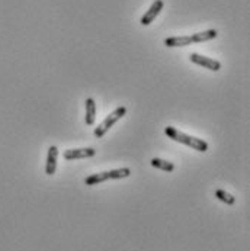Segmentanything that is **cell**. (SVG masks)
I'll list each match as a JSON object with an SVG mask.
<instances>
[{
  "mask_svg": "<svg viewBox=\"0 0 250 251\" xmlns=\"http://www.w3.org/2000/svg\"><path fill=\"white\" fill-rule=\"evenodd\" d=\"M165 134H166L170 139H173V141H176V142H181V144H184V145H188V147H190V148H193V150H196V151H199V153H205V151L208 150V144H207L204 139L196 138V136H190V135H188V134H184V132L178 131V129L173 128V126H166V128H165Z\"/></svg>",
  "mask_w": 250,
  "mask_h": 251,
  "instance_id": "6da1fadb",
  "label": "cell"
},
{
  "mask_svg": "<svg viewBox=\"0 0 250 251\" xmlns=\"http://www.w3.org/2000/svg\"><path fill=\"white\" fill-rule=\"evenodd\" d=\"M125 114H126V108H124V106L117 108L112 114H109V116L105 118V121H104L101 125L96 126V129L93 131L95 136H96V138H102V136L112 128L114 124H117L123 116H125Z\"/></svg>",
  "mask_w": 250,
  "mask_h": 251,
  "instance_id": "7a4b0ae2",
  "label": "cell"
},
{
  "mask_svg": "<svg viewBox=\"0 0 250 251\" xmlns=\"http://www.w3.org/2000/svg\"><path fill=\"white\" fill-rule=\"evenodd\" d=\"M189 60L192 61L193 64H198L204 68H208L211 71H220L221 70V63L217 61V60H212L209 57H204L201 54H196V53H192L189 56Z\"/></svg>",
  "mask_w": 250,
  "mask_h": 251,
  "instance_id": "3957f363",
  "label": "cell"
},
{
  "mask_svg": "<svg viewBox=\"0 0 250 251\" xmlns=\"http://www.w3.org/2000/svg\"><path fill=\"white\" fill-rule=\"evenodd\" d=\"M163 7H165V1L163 0H156V1H153V4L150 6V9L144 13V16L140 19V23L143 25V26H147V25H150L156 18H157V15L163 10Z\"/></svg>",
  "mask_w": 250,
  "mask_h": 251,
  "instance_id": "277c9868",
  "label": "cell"
},
{
  "mask_svg": "<svg viewBox=\"0 0 250 251\" xmlns=\"http://www.w3.org/2000/svg\"><path fill=\"white\" fill-rule=\"evenodd\" d=\"M96 155L95 148H74V150H67L64 153L65 160H79V158H89Z\"/></svg>",
  "mask_w": 250,
  "mask_h": 251,
  "instance_id": "5b68a950",
  "label": "cell"
},
{
  "mask_svg": "<svg viewBox=\"0 0 250 251\" xmlns=\"http://www.w3.org/2000/svg\"><path fill=\"white\" fill-rule=\"evenodd\" d=\"M57 157H59V148L56 145H51L48 148L47 154V164H45V173L48 176H53L57 169Z\"/></svg>",
  "mask_w": 250,
  "mask_h": 251,
  "instance_id": "8992f818",
  "label": "cell"
},
{
  "mask_svg": "<svg viewBox=\"0 0 250 251\" xmlns=\"http://www.w3.org/2000/svg\"><path fill=\"white\" fill-rule=\"evenodd\" d=\"M84 105H86V116H84L86 125H93L96 118V103L92 97H87Z\"/></svg>",
  "mask_w": 250,
  "mask_h": 251,
  "instance_id": "52a82bcc",
  "label": "cell"
},
{
  "mask_svg": "<svg viewBox=\"0 0 250 251\" xmlns=\"http://www.w3.org/2000/svg\"><path fill=\"white\" fill-rule=\"evenodd\" d=\"M189 44H192V38L190 35L188 37H170L165 39V45L169 48H175V47H187Z\"/></svg>",
  "mask_w": 250,
  "mask_h": 251,
  "instance_id": "ba28073f",
  "label": "cell"
},
{
  "mask_svg": "<svg viewBox=\"0 0 250 251\" xmlns=\"http://www.w3.org/2000/svg\"><path fill=\"white\" fill-rule=\"evenodd\" d=\"M217 35H218V32L215 29H208V31H204V32L193 34V35H190V38H192V42H205V41L217 38Z\"/></svg>",
  "mask_w": 250,
  "mask_h": 251,
  "instance_id": "9c48e42d",
  "label": "cell"
},
{
  "mask_svg": "<svg viewBox=\"0 0 250 251\" xmlns=\"http://www.w3.org/2000/svg\"><path fill=\"white\" fill-rule=\"evenodd\" d=\"M106 180H109V174H108V172H102V173H96V174H92V176L86 177L84 183L87 186H95V185H99V183L106 182Z\"/></svg>",
  "mask_w": 250,
  "mask_h": 251,
  "instance_id": "30bf717a",
  "label": "cell"
},
{
  "mask_svg": "<svg viewBox=\"0 0 250 251\" xmlns=\"http://www.w3.org/2000/svg\"><path fill=\"white\" fill-rule=\"evenodd\" d=\"M150 164H151L153 167L160 169V170L167 172V173H170V172H173V170H175V164H173V163L166 161V160H162V158H156V157H154V158H151Z\"/></svg>",
  "mask_w": 250,
  "mask_h": 251,
  "instance_id": "8fae6325",
  "label": "cell"
},
{
  "mask_svg": "<svg viewBox=\"0 0 250 251\" xmlns=\"http://www.w3.org/2000/svg\"><path fill=\"white\" fill-rule=\"evenodd\" d=\"M215 197H217L218 200H221L223 203H226V205H230V206L236 203V197H234L233 194H230L229 192L223 190V189H218V190H215Z\"/></svg>",
  "mask_w": 250,
  "mask_h": 251,
  "instance_id": "7c38bea8",
  "label": "cell"
},
{
  "mask_svg": "<svg viewBox=\"0 0 250 251\" xmlns=\"http://www.w3.org/2000/svg\"><path fill=\"white\" fill-rule=\"evenodd\" d=\"M108 174H109V179H125V177L131 176V170L128 167H124V169L111 170V172H108Z\"/></svg>",
  "mask_w": 250,
  "mask_h": 251,
  "instance_id": "4fadbf2b",
  "label": "cell"
}]
</instances>
